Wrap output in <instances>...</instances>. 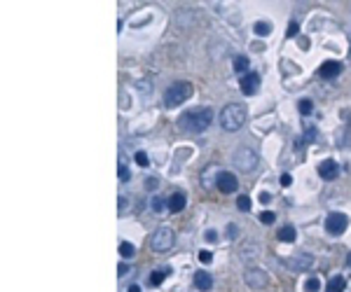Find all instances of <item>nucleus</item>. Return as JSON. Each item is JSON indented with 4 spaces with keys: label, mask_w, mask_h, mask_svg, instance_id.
Returning <instances> with one entry per match:
<instances>
[{
    "label": "nucleus",
    "mask_w": 351,
    "mask_h": 292,
    "mask_svg": "<svg viewBox=\"0 0 351 292\" xmlns=\"http://www.w3.org/2000/svg\"><path fill=\"white\" fill-rule=\"evenodd\" d=\"M213 122V110L211 108H192L178 117V129L185 134H202Z\"/></svg>",
    "instance_id": "obj_1"
},
{
    "label": "nucleus",
    "mask_w": 351,
    "mask_h": 292,
    "mask_svg": "<svg viewBox=\"0 0 351 292\" xmlns=\"http://www.w3.org/2000/svg\"><path fill=\"white\" fill-rule=\"evenodd\" d=\"M246 124V108H243L241 103H227L223 110H220V127L225 131H239V129Z\"/></svg>",
    "instance_id": "obj_2"
},
{
    "label": "nucleus",
    "mask_w": 351,
    "mask_h": 292,
    "mask_svg": "<svg viewBox=\"0 0 351 292\" xmlns=\"http://www.w3.org/2000/svg\"><path fill=\"white\" fill-rule=\"evenodd\" d=\"M192 94H194V87H192L190 82H173L171 87L164 91V105L166 108H176L180 103H185Z\"/></svg>",
    "instance_id": "obj_3"
},
{
    "label": "nucleus",
    "mask_w": 351,
    "mask_h": 292,
    "mask_svg": "<svg viewBox=\"0 0 351 292\" xmlns=\"http://www.w3.org/2000/svg\"><path fill=\"white\" fill-rule=\"evenodd\" d=\"M173 241H176L173 229L171 227H160L153 234V239H150V248H153L155 253H166V250H171L173 248Z\"/></svg>",
    "instance_id": "obj_4"
},
{
    "label": "nucleus",
    "mask_w": 351,
    "mask_h": 292,
    "mask_svg": "<svg viewBox=\"0 0 351 292\" xmlns=\"http://www.w3.org/2000/svg\"><path fill=\"white\" fill-rule=\"evenodd\" d=\"M234 166L243 173H250L258 166V154L250 147H239L234 152Z\"/></svg>",
    "instance_id": "obj_5"
},
{
    "label": "nucleus",
    "mask_w": 351,
    "mask_h": 292,
    "mask_svg": "<svg viewBox=\"0 0 351 292\" xmlns=\"http://www.w3.org/2000/svg\"><path fill=\"white\" fill-rule=\"evenodd\" d=\"M346 224H349V215H346V213H339V210H335V213H330V215L326 217V231L332 236L342 234L346 229Z\"/></svg>",
    "instance_id": "obj_6"
},
{
    "label": "nucleus",
    "mask_w": 351,
    "mask_h": 292,
    "mask_svg": "<svg viewBox=\"0 0 351 292\" xmlns=\"http://www.w3.org/2000/svg\"><path fill=\"white\" fill-rule=\"evenodd\" d=\"M267 280H269V276H267L265 269H253L250 267L248 271L243 273V283H246L250 290H262V287L267 285Z\"/></svg>",
    "instance_id": "obj_7"
},
{
    "label": "nucleus",
    "mask_w": 351,
    "mask_h": 292,
    "mask_svg": "<svg viewBox=\"0 0 351 292\" xmlns=\"http://www.w3.org/2000/svg\"><path fill=\"white\" fill-rule=\"evenodd\" d=\"M288 269L290 271H307V269L314 264V257L309 253H295L293 257H288L286 260Z\"/></svg>",
    "instance_id": "obj_8"
},
{
    "label": "nucleus",
    "mask_w": 351,
    "mask_h": 292,
    "mask_svg": "<svg viewBox=\"0 0 351 292\" xmlns=\"http://www.w3.org/2000/svg\"><path fill=\"white\" fill-rule=\"evenodd\" d=\"M339 173H342V168H339V164L335 159H326V161L319 164V176L323 180H337Z\"/></svg>",
    "instance_id": "obj_9"
},
{
    "label": "nucleus",
    "mask_w": 351,
    "mask_h": 292,
    "mask_svg": "<svg viewBox=\"0 0 351 292\" xmlns=\"http://www.w3.org/2000/svg\"><path fill=\"white\" fill-rule=\"evenodd\" d=\"M239 84H241L243 96H256L258 89H260V75H258V73H246Z\"/></svg>",
    "instance_id": "obj_10"
},
{
    "label": "nucleus",
    "mask_w": 351,
    "mask_h": 292,
    "mask_svg": "<svg viewBox=\"0 0 351 292\" xmlns=\"http://www.w3.org/2000/svg\"><path fill=\"white\" fill-rule=\"evenodd\" d=\"M216 185H218V190L223 192V194H232V192H236V187H239V180L234 178V173L223 171L220 176H218Z\"/></svg>",
    "instance_id": "obj_11"
},
{
    "label": "nucleus",
    "mask_w": 351,
    "mask_h": 292,
    "mask_svg": "<svg viewBox=\"0 0 351 292\" xmlns=\"http://www.w3.org/2000/svg\"><path fill=\"white\" fill-rule=\"evenodd\" d=\"M258 255H260V243L258 241H253V239H250V241H246L241 246V250H239V257H241L243 262H250V260H256Z\"/></svg>",
    "instance_id": "obj_12"
},
{
    "label": "nucleus",
    "mask_w": 351,
    "mask_h": 292,
    "mask_svg": "<svg viewBox=\"0 0 351 292\" xmlns=\"http://www.w3.org/2000/svg\"><path fill=\"white\" fill-rule=\"evenodd\" d=\"M339 73H342V64H339V61H326L319 70V75L323 77V80H335Z\"/></svg>",
    "instance_id": "obj_13"
},
{
    "label": "nucleus",
    "mask_w": 351,
    "mask_h": 292,
    "mask_svg": "<svg viewBox=\"0 0 351 292\" xmlns=\"http://www.w3.org/2000/svg\"><path fill=\"white\" fill-rule=\"evenodd\" d=\"M194 285H197V290H202V292L213 290V276H211L209 271H197L194 273Z\"/></svg>",
    "instance_id": "obj_14"
},
{
    "label": "nucleus",
    "mask_w": 351,
    "mask_h": 292,
    "mask_svg": "<svg viewBox=\"0 0 351 292\" xmlns=\"http://www.w3.org/2000/svg\"><path fill=\"white\" fill-rule=\"evenodd\" d=\"M185 203H187V199L183 192H173L171 197H169V210L171 213H180V210L185 208Z\"/></svg>",
    "instance_id": "obj_15"
},
{
    "label": "nucleus",
    "mask_w": 351,
    "mask_h": 292,
    "mask_svg": "<svg viewBox=\"0 0 351 292\" xmlns=\"http://www.w3.org/2000/svg\"><path fill=\"white\" fill-rule=\"evenodd\" d=\"M276 236H279V241H283V243H293L295 239H297V231H295L293 224H283Z\"/></svg>",
    "instance_id": "obj_16"
},
{
    "label": "nucleus",
    "mask_w": 351,
    "mask_h": 292,
    "mask_svg": "<svg viewBox=\"0 0 351 292\" xmlns=\"http://www.w3.org/2000/svg\"><path fill=\"white\" fill-rule=\"evenodd\" d=\"M346 290V280L344 276H332L328 280V292H344Z\"/></svg>",
    "instance_id": "obj_17"
},
{
    "label": "nucleus",
    "mask_w": 351,
    "mask_h": 292,
    "mask_svg": "<svg viewBox=\"0 0 351 292\" xmlns=\"http://www.w3.org/2000/svg\"><path fill=\"white\" fill-rule=\"evenodd\" d=\"M171 273V269L169 267H162V269H155L153 276H150V285H162L164 283V278Z\"/></svg>",
    "instance_id": "obj_18"
},
{
    "label": "nucleus",
    "mask_w": 351,
    "mask_h": 292,
    "mask_svg": "<svg viewBox=\"0 0 351 292\" xmlns=\"http://www.w3.org/2000/svg\"><path fill=\"white\" fill-rule=\"evenodd\" d=\"M232 68H234V73H246V70H248V56L236 54V56L232 59Z\"/></svg>",
    "instance_id": "obj_19"
},
{
    "label": "nucleus",
    "mask_w": 351,
    "mask_h": 292,
    "mask_svg": "<svg viewBox=\"0 0 351 292\" xmlns=\"http://www.w3.org/2000/svg\"><path fill=\"white\" fill-rule=\"evenodd\" d=\"M150 206H153V210L155 213H164L166 208H169V199H164V197H153V201H150Z\"/></svg>",
    "instance_id": "obj_20"
},
{
    "label": "nucleus",
    "mask_w": 351,
    "mask_h": 292,
    "mask_svg": "<svg viewBox=\"0 0 351 292\" xmlns=\"http://www.w3.org/2000/svg\"><path fill=\"white\" fill-rule=\"evenodd\" d=\"M120 255L124 257V260H131L136 255V248H134V243H129V241H122L120 243Z\"/></svg>",
    "instance_id": "obj_21"
},
{
    "label": "nucleus",
    "mask_w": 351,
    "mask_h": 292,
    "mask_svg": "<svg viewBox=\"0 0 351 292\" xmlns=\"http://www.w3.org/2000/svg\"><path fill=\"white\" fill-rule=\"evenodd\" d=\"M253 31H256V35L265 38V35H269V33H272V26H269L267 21H258V24L253 26Z\"/></svg>",
    "instance_id": "obj_22"
},
{
    "label": "nucleus",
    "mask_w": 351,
    "mask_h": 292,
    "mask_svg": "<svg viewBox=\"0 0 351 292\" xmlns=\"http://www.w3.org/2000/svg\"><path fill=\"white\" fill-rule=\"evenodd\" d=\"M297 110H300V114H305V117H307V114L314 112V103L309 101V98H302V101L297 103Z\"/></svg>",
    "instance_id": "obj_23"
},
{
    "label": "nucleus",
    "mask_w": 351,
    "mask_h": 292,
    "mask_svg": "<svg viewBox=\"0 0 351 292\" xmlns=\"http://www.w3.org/2000/svg\"><path fill=\"white\" fill-rule=\"evenodd\" d=\"M305 290L307 292H321V280L319 278H307V283H305Z\"/></svg>",
    "instance_id": "obj_24"
},
{
    "label": "nucleus",
    "mask_w": 351,
    "mask_h": 292,
    "mask_svg": "<svg viewBox=\"0 0 351 292\" xmlns=\"http://www.w3.org/2000/svg\"><path fill=\"white\" fill-rule=\"evenodd\" d=\"M236 208L241 210V213H248V210H250V197H246V194H243V197L236 199Z\"/></svg>",
    "instance_id": "obj_25"
},
{
    "label": "nucleus",
    "mask_w": 351,
    "mask_h": 292,
    "mask_svg": "<svg viewBox=\"0 0 351 292\" xmlns=\"http://www.w3.org/2000/svg\"><path fill=\"white\" fill-rule=\"evenodd\" d=\"M117 176H120L122 183H129L131 180V173H129V166L127 164H122L120 161V168H117Z\"/></svg>",
    "instance_id": "obj_26"
},
{
    "label": "nucleus",
    "mask_w": 351,
    "mask_h": 292,
    "mask_svg": "<svg viewBox=\"0 0 351 292\" xmlns=\"http://www.w3.org/2000/svg\"><path fill=\"white\" fill-rule=\"evenodd\" d=\"M274 220H276L274 213H269V210H262V213H260V222L262 224H272Z\"/></svg>",
    "instance_id": "obj_27"
},
{
    "label": "nucleus",
    "mask_w": 351,
    "mask_h": 292,
    "mask_svg": "<svg viewBox=\"0 0 351 292\" xmlns=\"http://www.w3.org/2000/svg\"><path fill=\"white\" fill-rule=\"evenodd\" d=\"M136 164L138 166H143V168H145V166H150V159H147V154L145 152H136Z\"/></svg>",
    "instance_id": "obj_28"
},
{
    "label": "nucleus",
    "mask_w": 351,
    "mask_h": 292,
    "mask_svg": "<svg viewBox=\"0 0 351 292\" xmlns=\"http://www.w3.org/2000/svg\"><path fill=\"white\" fill-rule=\"evenodd\" d=\"M316 138H319V131L316 129H307V143H316Z\"/></svg>",
    "instance_id": "obj_29"
},
{
    "label": "nucleus",
    "mask_w": 351,
    "mask_h": 292,
    "mask_svg": "<svg viewBox=\"0 0 351 292\" xmlns=\"http://www.w3.org/2000/svg\"><path fill=\"white\" fill-rule=\"evenodd\" d=\"M227 236H230V241H234L236 236H239V227H236V224H230V227H227Z\"/></svg>",
    "instance_id": "obj_30"
},
{
    "label": "nucleus",
    "mask_w": 351,
    "mask_h": 292,
    "mask_svg": "<svg viewBox=\"0 0 351 292\" xmlns=\"http://www.w3.org/2000/svg\"><path fill=\"white\" fill-rule=\"evenodd\" d=\"M117 273H120V278H122V276H129V273H131V269H129V264L120 262V267H117Z\"/></svg>",
    "instance_id": "obj_31"
},
{
    "label": "nucleus",
    "mask_w": 351,
    "mask_h": 292,
    "mask_svg": "<svg viewBox=\"0 0 351 292\" xmlns=\"http://www.w3.org/2000/svg\"><path fill=\"white\" fill-rule=\"evenodd\" d=\"M199 260L204 262V264H209V262H211V260H213V255H211V253H209V250H202V253H199Z\"/></svg>",
    "instance_id": "obj_32"
},
{
    "label": "nucleus",
    "mask_w": 351,
    "mask_h": 292,
    "mask_svg": "<svg viewBox=\"0 0 351 292\" xmlns=\"http://www.w3.org/2000/svg\"><path fill=\"white\" fill-rule=\"evenodd\" d=\"M290 183H293V176H290V173H283V176H281V187H288Z\"/></svg>",
    "instance_id": "obj_33"
},
{
    "label": "nucleus",
    "mask_w": 351,
    "mask_h": 292,
    "mask_svg": "<svg viewBox=\"0 0 351 292\" xmlns=\"http://www.w3.org/2000/svg\"><path fill=\"white\" fill-rule=\"evenodd\" d=\"M204 239H206V241H209V243H213V241H218V234H216V231H213V229H209V231H206V234H204Z\"/></svg>",
    "instance_id": "obj_34"
},
{
    "label": "nucleus",
    "mask_w": 351,
    "mask_h": 292,
    "mask_svg": "<svg viewBox=\"0 0 351 292\" xmlns=\"http://www.w3.org/2000/svg\"><path fill=\"white\" fill-rule=\"evenodd\" d=\"M295 35H297V24L293 21V24L288 26V38H295Z\"/></svg>",
    "instance_id": "obj_35"
},
{
    "label": "nucleus",
    "mask_w": 351,
    "mask_h": 292,
    "mask_svg": "<svg viewBox=\"0 0 351 292\" xmlns=\"http://www.w3.org/2000/svg\"><path fill=\"white\" fill-rule=\"evenodd\" d=\"M269 199H272L269 192H260V203H269Z\"/></svg>",
    "instance_id": "obj_36"
},
{
    "label": "nucleus",
    "mask_w": 351,
    "mask_h": 292,
    "mask_svg": "<svg viewBox=\"0 0 351 292\" xmlns=\"http://www.w3.org/2000/svg\"><path fill=\"white\" fill-rule=\"evenodd\" d=\"M145 187H147V190H155V187H157V178L145 180Z\"/></svg>",
    "instance_id": "obj_37"
},
{
    "label": "nucleus",
    "mask_w": 351,
    "mask_h": 292,
    "mask_svg": "<svg viewBox=\"0 0 351 292\" xmlns=\"http://www.w3.org/2000/svg\"><path fill=\"white\" fill-rule=\"evenodd\" d=\"M122 208H127V199H124V197H120V210Z\"/></svg>",
    "instance_id": "obj_38"
},
{
    "label": "nucleus",
    "mask_w": 351,
    "mask_h": 292,
    "mask_svg": "<svg viewBox=\"0 0 351 292\" xmlns=\"http://www.w3.org/2000/svg\"><path fill=\"white\" fill-rule=\"evenodd\" d=\"M129 292H140V287L138 285H131V287H129Z\"/></svg>",
    "instance_id": "obj_39"
},
{
    "label": "nucleus",
    "mask_w": 351,
    "mask_h": 292,
    "mask_svg": "<svg viewBox=\"0 0 351 292\" xmlns=\"http://www.w3.org/2000/svg\"><path fill=\"white\" fill-rule=\"evenodd\" d=\"M346 267H349V269H351V253H349V255H346Z\"/></svg>",
    "instance_id": "obj_40"
}]
</instances>
